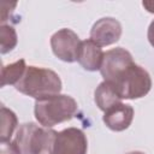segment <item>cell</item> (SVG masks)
Segmentation results:
<instances>
[{
	"mask_svg": "<svg viewBox=\"0 0 154 154\" xmlns=\"http://www.w3.org/2000/svg\"><path fill=\"white\" fill-rule=\"evenodd\" d=\"M77 108V102L72 96L58 94L36 100L34 113L36 120L43 128H52L72 119Z\"/></svg>",
	"mask_w": 154,
	"mask_h": 154,
	"instance_id": "obj_2",
	"label": "cell"
},
{
	"mask_svg": "<svg viewBox=\"0 0 154 154\" xmlns=\"http://www.w3.org/2000/svg\"><path fill=\"white\" fill-rule=\"evenodd\" d=\"M94 100H95L96 106L103 112H106L114 105L122 102V97L119 96L116 87L106 81L101 82L95 89Z\"/></svg>",
	"mask_w": 154,
	"mask_h": 154,
	"instance_id": "obj_11",
	"label": "cell"
},
{
	"mask_svg": "<svg viewBox=\"0 0 154 154\" xmlns=\"http://www.w3.org/2000/svg\"><path fill=\"white\" fill-rule=\"evenodd\" d=\"M128 154H144L143 152H138V150H135V152H130V153H128Z\"/></svg>",
	"mask_w": 154,
	"mask_h": 154,
	"instance_id": "obj_19",
	"label": "cell"
},
{
	"mask_svg": "<svg viewBox=\"0 0 154 154\" xmlns=\"http://www.w3.org/2000/svg\"><path fill=\"white\" fill-rule=\"evenodd\" d=\"M134 64L132 55L129 51L117 47L103 53V59L100 66V73L103 81L112 82L122 71Z\"/></svg>",
	"mask_w": 154,
	"mask_h": 154,
	"instance_id": "obj_7",
	"label": "cell"
},
{
	"mask_svg": "<svg viewBox=\"0 0 154 154\" xmlns=\"http://www.w3.org/2000/svg\"><path fill=\"white\" fill-rule=\"evenodd\" d=\"M17 41H18V37H17V32L14 28L11 25L1 24L0 26V42H1L0 52L1 54H6L11 52L16 47Z\"/></svg>",
	"mask_w": 154,
	"mask_h": 154,
	"instance_id": "obj_14",
	"label": "cell"
},
{
	"mask_svg": "<svg viewBox=\"0 0 154 154\" xmlns=\"http://www.w3.org/2000/svg\"><path fill=\"white\" fill-rule=\"evenodd\" d=\"M14 87L19 93L40 100L60 94L61 79L49 69L26 66L23 77Z\"/></svg>",
	"mask_w": 154,
	"mask_h": 154,
	"instance_id": "obj_1",
	"label": "cell"
},
{
	"mask_svg": "<svg viewBox=\"0 0 154 154\" xmlns=\"http://www.w3.org/2000/svg\"><path fill=\"white\" fill-rule=\"evenodd\" d=\"M18 124L17 116L13 111L1 106V131H0V141H8L13 135Z\"/></svg>",
	"mask_w": 154,
	"mask_h": 154,
	"instance_id": "obj_13",
	"label": "cell"
},
{
	"mask_svg": "<svg viewBox=\"0 0 154 154\" xmlns=\"http://www.w3.org/2000/svg\"><path fill=\"white\" fill-rule=\"evenodd\" d=\"M0 154H22L16 141H1L0 142Z\"/></svg>",
	"mask_w": 154,
	"mask_h": 154,
	"instance_id": "obj_15",
	"label": "cell"
},
{
	"mask_svg": "<svg viewBox=\"0 0 154 154\" xmlns=\"http://www.w3.org/2000/svg\"><path fill=\"white\" fill-rule=\"evenodd\" d=\"M122 36L120 23L112 17H103L96 20L90 30V40L99 47L116 43Z\"/></svg>",
	"mask_w": 154,
	"mask_h": 154,
	"instance_id": "obj_8",
	"label": "cell"
},
{
	"mask_svg": "<svg viewBox=\"0 0 154 154\" xmlns=\"http://www.w3.org/2000/svg\"><path fill=\"white\" fill-rule=\"evenodd\" d=\"M25 70H26V65H25L24 59H19L8 65H2V67H1V87H5L7 84L16 85L23 77Z\"/></svg>",
	"mask_w": 154,
	"mask_h": 154,
	"instance_id": "obj_12",
	"label": "cell"
},
{
	"mask_svg": "<svg viewBox=\"0 0 154 154\" xmlns=\"http://www.w3.org/2000/svg\"><path fill=\"white\" fill-rule=\"evenodd\" d=\"M109 83L116 87L122 100L143 97L152 88V78L149 73L135 63L122 71Z\"/></svg>",
	"mask_w": 154,
	"mask_h": 154,
	"instance_id": "obj_4",
	"label": "cell"
},
{
	"mask_svg": "<svg viewBox=\"0 0 154 154\" xmlns=\"http://www.w3.org/2000/svg\"><path fill=\"white\" fill-rule=\"evenodd\" d=\"M102 59H103V52L101 47L94 43L90 38L81 41L77 52V61L84 70L87 71L100 70Z\"/></svg>",
	"mask_w": 154,
	"mask_h": 154,
	"instance_id": "obj_10",
	"label": "cell"
},
{
	"mask_svg": "<svg viewBox=\"0 0 154 154\" xmlns=\"http://www.w3.org/2000/svg\"><path fill=\"white\" fill-rule=\"evenodd\" d=\"M134 119V108L130 105L119 102L107 109L102 117L106 126L113 131H123L128 129Z\"/></svg>",
	"mask_w": 154,
	"mask_h": 154,
	"instance_id": "obj_9",
	"label": "cell"
},
{
	"mask_svg": "<svg viewBox=\"0 0 154 154\" xmlns=\"http://www.w3.org/2000/svg\"><path fill=\"white\" fill-rule=\"evenodd\" d=\"M57 131L38 126L35 123H24L16 134V143L22 154H53Z\"/></svg>",
	"mask_w": 154,
	"mask_h": 154,
	"instance_id": "obj_3",
	"label": "cell"
},
{
	"mask_svg": "<svg viewBox=\"0 0 154 154\" xmlns=\"http://www.w3.org/2000/svg\"><path fill=\"white\" fill-rule=\"evenodd\" d=\"M81 45L78 35L71 29H60L51 37V47L57 58L65 63L77 60V52Z\"/></svg>",
	"mask_w": 154,
	"mask_h": 154,
	"instance_id": "obj_5",
	"label": "cell"
},
{
	"mask_svg": "<svg viewBox=\"0 0 154 154\" xmlns=\"http://www.w3.org/2000/svg\"><path fill=\"white\" fill-rule=\"evenodd\" d=\"M88 141L81 129L67 128L57 134L53 154H87Z\"/></svg>",
	"mask_w": 154,
	"mask_h": 154,
	"instance_id": "obj_6",
	"label": "cell"
},
{
	"mask_svg": "<svg viewBox=\"0 0 154 154\" xmlns=\"http://www.w3.org/2000/svg\"><path fill=\"white\" fill-rule=\"evenodd\" d=\"M147 37H148L149 43H150V45L154 47V20H152V23L149 24L148 32H147Z\"/></svg>",
	"mask_w": 154,
	"mask_h": 154,
	"instance_id": "obj_17",
	"label": "cell"
},
{
	"mask_svg": "<svg viewBox=\"0 0 154 154\" xmlns=\"http://www.w3.org/2000/svg\"><path fill=\"white\" fill-rule=\"evenodd\" d=\"M17 6V2H10V5H8V8H6V5H5V2L2 1L1 2V24H5V22L7 20V18H8V10L10 11H13V8Z\"/></svg>",
	"mask_w": 154,
	"mask_h": 154,
	"instance_id": "obj_16",
	"label": "cell"
},
{
	"mask_svg": "<svg viewBox=\"0 0 154 154\" xmlns=\"http://www.w3.org/2000/svg\"><path fill=\"white\" fill-rule=\"evenodd\" d=\"M142 6H143L149 13H154V1H153V0L143 1V2H142Z\"/></svg>",
	"mask_w": 154,
	"mask_h": 154,
	"instance_id": "obj_18",
	"label": "cell"
}]
</instances>
